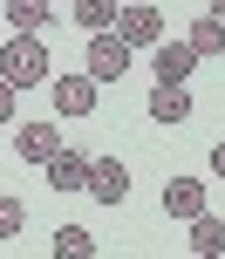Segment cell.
<instances>
[{"label": "cell", "mask_w": 225, "mask_h": 259, "mask_svg": "<svg viewBox=\"0 0 225 259\" xmlns=\"http://www.w3.org/2000/svg\"><path fill=\"white\" fill-rule=\"evenodd\" d=\"M0 82H7L14 96H21V89H48V82H55L48 48H41L34 34H7V41H0Z\"/></svg>", "instance_id": "cell-1"}, {"label": "cell", "mask_w": 225, "mask_h": 259, "mask_svg": "<svg viewBox=\"0 0 225 259\" xmlns=\"http://www.w3.org/2000/svg\"><path fill=\"white\" fill-rule=\"evenodd\" d=\"M212 178H225V137L212 143Z\"/></svg>", "instance_id": "cell-17"}, {"label": "cell", "mask_w": 225, "mask_h": 259, "mask_svg": "<svg viewBox=\"0 0 225 259\" xmlns=\"http://www.w3.org/2000/svg\"><path fill=\"white\" fill-rule=\"evenodd\" d=\"M48 21H55L48 0H7V27H14V34H34V41H41V27H48Z\"/></svg>", "instance_id": "cell-12"}, {"label": "cell", "mask_w": 225, "mask_h": 259, "mask_svg": "<svg viewBox=\"0 0 225 259\" xmlns=\"http://www.w3.org/2000/svg\"><path fill=\"white\" fill-rule=\"evenodd\" d=\"M7 116H14V89L0 82V123H7Z\"/></svg>", "instance_id": "cell-18"}, {"label": "cell", "mask_w": 225, "mask_h": 259, "mask_svg": "<svg viewBox=\"0 0 225 259\" xmlns=\"http://www.w3.org/2000/svg\"><path fill=\"white\" fill-rule=\"evenodd\" d=\"M191 252H198V259H225V219H218V211L191 219Z\"/></svg>", "instance_id": "cell-14"}, {"label": "cell", "mask_w": 225, "mask_h": 259, "mask_svg": "<svg viewBox=\"0 0 225 259\" xmlns=\"http://www.w3.org/2000/svg\"><path fill=\"white\" fill-rule=\"evenodd\" d=\"M21 225H27V205L21 198H0V239H14Z\"/></svg>", "instance_id": "cell-16"}, {"label": "cell", "mask_w": 225, "mask_h": 259, "mask_svg": "<svg viewBox=\"0 0 225 259\" xmlns=\"http://www.w3.org/2000/svg\"><path fill=\"white\" fill-rule=\"evenodd\" d=\"M48 96H55V116H96V82L82 75V68L55 75V82H48Z\"/></svg>", "instance_id": "cell-3"}, {"label": "cell", "mask_w": 225, "mask_h": 259, "mask_svg": "<svg viewBox=\"0 0 225 259\" xmlns=\"http://www.w3.org/2000/svg\"><path fill=\"white\" fill-rule=\"evenodd\" d=\"M150 116L157 123H185L191 116V89H150Z\"/></svg>", "instance_id": "cell-15"}, {"label": "cell", "mask_w": 225, "mask_h": 259, "mask_svg": "<svg viewBox=\"0 0 225 259\" xmlns=\"http://www.w3.org/2000/svg\"><path fill=\"white\" fill-rule=\"evenodd\" d=\"M48 252L55 259H96V232H89V225H55Z\"/></svg>", "instance_id": "cell-13"}, {"label": "cell", "mask_w": 225, "mask_h": 259, "mask_svg": "<svg viewBox=\"0 0 225 259\" xmlns=\"http://www.w3.org/2000/svg\"><path fill=\"white\" fill-rule=\"evenodd\" d=\"M116 34L130 41V48H164V14H157V7H123Z\"/></svg>", "instance_id": "cell-8"}, {"label": "cell", "mask_w": 225, "mask_h": 259, "mask_svg": "<svg viewBox=\"0 0 225 259\" xmlns=\"http://www.w3.org/2000/svg\"><path fill=\"white\" fill-rule=\"evenodd\" d=\"M185 41H191V55H198V62H212V55H225V21L205 7L198 21H191V34H185Z\"/></svg>", "instance_id": "cell-11"}, {"label": "cell", "mask_w": 225, "mask_h": 259, "mask_svg": "<svg viewBox=\"0 0 225 259\" xmlns=\"http://www.w3.org/2000/svg\"><path fill=\"white\" fill-rule=\"evenodd\" d=\"M68 14H75V27H82V34H116V21H123V7H116V0H75V7H68Z\"/></svg>", "instance_id": "cell-9"}, {"label": "cell", "mask_w": 225, "mask_h": 259, "mask_svg": "<svg viewBox=\"0 0 225 259\" xmlns=\"http://www.w3.org/2000/svg\"><path fill=\"white\" fill-rule=\"evenodd\" d=\"M14 150H21L27 164H41V170H48L55 157L68 150V143H62V130H55V123H21V137H14Z\"/></svg>", "instance_id": "cell-7"}, {"label": "cell", "mask_w": 225, "mask_h": 259, "mask_svg": "<svg viewBox=\"0 0 225 259\" xmlns=\"http://www.w3.org/2000/svg\"><path fill=\"white\" fill-rule=\"evenodd\" d=\"M164 211H171V219H205V178H191V170H177V178H164Z\"/></svg>", "instance_id": "cell-5"}, {"label": "cell", "mask_w": 225, "mask_h": 259, "mask_svg": "<svg viewBox=\"0 0 225 259\" xmlns=\"http://www.w3.org/2000/svg\"><path fill=\"white\" fill-rule=\"evenodd\" d=\"M82 62H89V68H82V75H89L96 89H103V82H123V68L137 62V48H130V41H123V34H96L89 48H82Z\"/></svg>", "instance_id": "cell-2"}, {"label": "cell", "mask_w": 225, "mask_h": 259, "mask_svg": "<svg viewBox=\"0 0 225 259\" xmlns=\"http://www.w3.org/2000/svg\"><path fill=\"white\" fill-rule=\"evenodd\" d=\"M150 68H157V89H185L198 55H191V41H164V48H150Z\"/></svg>", "instance_id": "cell-6"}, {"label": "cell", "mask_w": 225, "mask_h": 259, "mask_svg": "<svg viewBox=\"0 0 225 259\" xmlns=\"http://www.w3.org/2000/svg\"><path fill=\"white\" fill-rule=\"evenodd\" d=\"M89 198L96 205H123L130 198V164L123 157H89Z\"/></svg>", "instance_id": "cell-4"}, {"label": "cell", "mask_w": 225, "mask_h": 259, "mask_svg": "<svg viewBox=\"0 0 225 259\" xmlns=\"http://www.w3.org/2000/svg\"><path fill=\"white\" fill-rule=\"evenodd\" d=\"M41 178H48L55 191H89V157H82V150H62L48 170H41Z\"/></svg>", "instance_id": "cell-10"}]
</instances>
